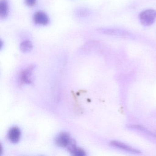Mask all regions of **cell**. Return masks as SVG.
Returning a JSON list of instances; mask_svg holds the SVG:
<instances>
[{"instance_id": "9c48e42d", "label": "cell", "mask_w": 156, "mask_h": 156, "mask_svg": "<svg viewBox=\"0 0 156 156\" xmlns=\"http://www.w3.org/2000/svg\"><path fill=\"white\" fill-rule=\"evenodd\" d=\"M33 45L30 40H26L23 41L20 45V49L23 53L29 52L32 50Z\"/></svg>"}, {"instance_id": "8992f818", "label": "cell", "mask_w": 156, "mask_h": 156, "mask_svg": "<svg viewBox=\"0 0 156 156\" xmlns=\"http://www.w3.org/2000/svg\"><path fill=\"white\" fill-rule=\"evenodd\" d=\"M98 31L104 34L109 35H118V36H129V34L126 32L123 31L121 30H114L108 28H100L98 29Z\"/></svg>"}, {"instance_id": "30bf717a", "label": "cell", "mask_w": 156, "mask_h": 156, "mask_svg": "<svg viewBox=\"0 0 156 156\" xmlns=\"http://www.w3.org/2000/svg\"><path fill=\"white\" fill-rule=\"evenodd\" d=\"M69 151L72 155H74V156H84L86 155V153L84 150L82 149L81 148L76 147V146L71 149Z\"/></svg>"}, {"instance_id": "3957f363", "label": "cell", "mask_w": 156, "mask_h": 156, "mask_svg": "<svg viewBox=\"0 0 156 156\" xmlns=\"http://www.w3.org/2000/svg\"><path fill=\"white\" fill-rule=\"evenodd\" d=\"M34 68L35 66L32 65L22 71L20 75V81L21 83L25 84L31 83L32 76Z\"/></svg>"}, {"instance_id": "7c38bea8", "label": "cell", "mask_w": 156, "mask_h": 156, "mask_svg": "<svg viewBox=\"0 0 156 156\" xmlns=\"http://www.w3.org/2000/svg\"><path fill=\"white\" fill-rule=\"evenodd\" d=\"M37 0H25V3L29 7H33L36 3Z\"/></svg>"}, {"instance_id": "8fae6325", "label": "cell", "mask_w": 156, "mask_h": 156, "mask_svg": "<svg viewBox=\"0 0 156 156\" xmlns=\"http://www.w3.org/2000/svg\"><path fill=\"white\" fill-rule=\"evenodd\" d=\"M76 14L78 17H86L89 14V11L86 9H80L76 12Z\"/></svg>"}, {"instance_id": "7a4b0ae2", "label": "cell", "mask_w": 156, "mask_h": 156, "mask_svg": "<svg viewBox=\"0 0 156 156\" xmlns=\"http://www.w3.org/2000/svg\"><path fill=\"white\" fill-rule=\"evenodd\" d=\"M73 140L68 133L61 132L55 137V143L59 147L67 148Z\"/></svg>"}, {"instance_id": "5b68a950", "label": "cell", "mask_w": 156, "mask_h": 156, "mask_svg": "<svg viewBox=\"0 0 156 156\" xmlns=\"http://www.w3.org/2000/svg\"><path fill=\"white\" fill-rule=\"evenodd\" d=\"M21 131L17 127L11 128L8 132V138L11 142L16 143L20 139Z\"/></svg>"}, {"instance_id": "52a82bcc", "label": "cell", "mask_w": 156, "mask_h": 156, "mask_svg": "<svg viewBox=\"0 0 156 156\" xmlns=\"http://www.w3.org/2000/svg\"><path fill=\"white\" fill-rule=\"evenodd\" d=\"M110 145L112 147L121 148L124 150L126 151L132 152V153H139L140 152L137 150L135 149L126 144H124L122 142H119V141H111L110 142Z\"/></svg>"}, {"instance_id": "ba28073f", "label": "cell", "mask_w": 156, "mask_h": 156, "mask_svg": "<svg viewBox=\"0 0 156 156\" xmlns=\"http://www.w3.org/2000/svg\"><path fill=\"white\" fill-rule=\"evenodd\" d=\"M9 13V5L7 0H0V17L5 19Z\"/></svg>"}, {"instance_id": "6da1fadb", "label": "cell", "mask_w": 156, "mask_h": 156, "mask_svg": "<svg viewBox=\"0 0 156 156\" xmlns=\"http://www.w3.org/2000/svg\"><path fill=\"white\" fill-rule=\"evenodd\" d=\"M156 19V11L154 10L149 9L140 13V20L144 26H150L153 24Z\"/></svg>"}, {"instance_id": "277c9868", "label": "cell", "mask_w": 156, "mask_h": 156, "mask_svg": "<svg viewBox=\"0 0 156 156\" xmlns=\"http://www.w3.org/2000/svg\"><path fill=\"white\" fill-rule=\"evenodd\" d=\"M34 20L36 24L46 25L49 23V18L46 13L42 11H38L34 16Z\"/></svg>"}]
</instances>
